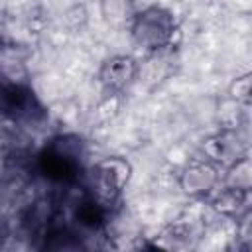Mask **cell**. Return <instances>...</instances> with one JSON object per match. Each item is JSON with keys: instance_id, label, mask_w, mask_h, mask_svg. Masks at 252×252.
I'll return each instance as SVG.
<instances>
[{"instance_id": "5", "label": "cell", "mask_w": 252, "mask_h": 252, "mask_svg": "<svg viewBox=\"0 0 252 252\" xmlns=\"http://www.w3.org/2000/svg\"><path fill=\"white\" fill-rule=\"evenodd\" d=\"M136 73H138V63H136L134 57H130V55H114V57L106 59L100 65L98 83L106 93L116 94V93L124 91L134 81Z\"/></svg>"}, {"instance_id": "6", "label": "cell", "mask_w": 252, "mask_h": 252, "mask_svg": "<svg viewBox=\"0 0 252 252\" xmlns=\"http://www.w3.org/2000/svg\"><path fill=\"white\" fill-rule=\"evenodd\" d=\"M2 102H4V114L14 120H33L43 116L37 98L26 85H18V83L4 85Z\"/></svg>"}, {"instance_id": "11", "label": "cell", "mask_w": 252, "mask_h": 252, "mask_svg": "<svg viewBox=\"0 0 252 252\" xmlns=\"http://www.w3.org/2000/svg\"><path fill=\"white\" fill-rule=\"evenodd\" d=\"M236 236L240 238L242 248H252V209L244 211L236 220Z\"/></svg>"}, {"instance_id": "9", "label": "cell", "mask_w": 252, "mask_h": 252, "mask_svg": "<svg viewBox=\"0 0 252 252\" xmlns=\"http://www.w3.org/2000/svg\"><path fill=\"white\" fill-rule=\"evenodd\" d=\"M104 213H106V207H102L94 197H85L83 201L77 203V209H75V219L81 226L85 228H91V230H96L102 226L104 222Z\"/></svg>"}, {"instance_id": "2", "label": "cell", "mask_w": 252, "mask_h": 252, "mask_svg": "<svg viewBox=\"0 0 252 252\" xmlns=\"http://www.w3.org/2000/svg\"><path fill=\"white\" fill-rule=\"evenodd\" d=\"M175 18L161 6H150L138 12L130 26L132 41L144 51H159L173 41Z\"/></svg>"}, {"instance_id": "7", "label": "cell", "mask_w": 252, "mask_h": 252, "mask_svg": "<svg viewBox=\"0 0 252 252\" xmlns=\"http://www.w3.org/2000/svg\"><path fill=\"white\" fill-rule=\"evenodd\" d=\"M219 181V173L217 167L209 161H197L191 163L183 169L181 177H179V185L187 195H207L209 191L215 189Z\"/></svg>"}, {"instance_id": "3", "label": "cell", "mask_w": 252, "mask_h": 252, "mask_svg": "<svg viewBox=\"0 0 252 252\" xmlns=\"http://www.w3.org/2000/svg\"><path fill=\"white\" fill-rule=\"evenodd\" d=\"M130 173H132V165L124 158L112 156L100 159L91 169V179H89L91 197H94L106 209L112 207L120 199L130 179Z\"/></svg>"}, {"instance_id": "4", "label": "cell", "mask_w": 252, "mask_h": 252, "mask_svg": "<svg viewBox=\"0 0 252 252\" xmlns=\"http://www.w3.org/2000/svg\"><path fill=\"white\" fill-rule=\"evenodd\" d=\"M201 150L205 152V156H207L213 163H217V165L228 169V167L238 165V163L246 158V154H248V144H246V140H244L236 130L224 128V130H220V132L209 136V138L203 142Z\"/></svg>"}, {"instance_id": "10", "label": "cell", "mask_w": 252, "mask_h": 252, "mask_svg": "<svg viewBox=\"0 0 252 252\" xmlns=\"http://www.w3.org/2000/svg\"><path fill=\"white\" fill-rule=\"evenodd\" d=\"M230 98L236 100V102H242V104H252V73H246L242 77H238L230 89Z\"/></svg>"}, {"instance_id": "8", "label": "cell", "mask_w": 252, "mask_h": 252, "mask_svg": "<svg viewBox=\"0 0 252 252\" xmlns=\"http://www.w3.org/2000/svg\"><path fill=\"white\" fill-rule=\"evenodd\" d=\"M246 199H248V191L246 189H242V187H224L222 191H219L213 197L211 207L220 215L232 217L244 207Z\"/></svg>"}, {"instance_id": "1", "label": "cell", "mask_w": 252, "mask_h": 252, "mask_svg": "<svg viewBox=\"0 0 252 252\" xmlns=\"http://www.w3.org/2000/svg\"><path fill=\"white\" fill-rule=\"evenodd\" d=\"M81 142L73 136L53 138L37 154V169L51 183L73 185L79 181L83 163H81Z\"/></svg>"}]
</instances>
